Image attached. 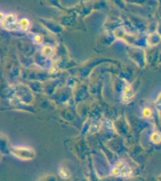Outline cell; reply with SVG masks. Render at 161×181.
Masks as SVG:
<instances>
[{
    "label": "cell",
    "mask_w": 161,
    "mask_h": 181,
    "mask_svg": "<svg viewBox=\"0 0 161 181\" xmlns=\"http://www.w3.org/2000/svg\"><path fill=\"white\" fill-rule=\"evenodd\" d=\"M112 176H117V177H128L131 176L132 171L131 168H129L128 165L125 164V161H123V160H120V161L116 163V165L112 168Z\"/></svg>",
    "instance_id": "cell-3"
},
{
    "label": "cell",
    "mask_w": 161,
    "mask_h": 181,
    "mask_svg": "<svg viewBox=\"0 0 161 181\" xmlns=\"http://www.w3.org/2000/svg\"><path fill=\"white\" fill-rule=\"evenodd\" d=\"M41 53L44 55V56H52L53 48L49 47V45H44V47H43V49H41Z\"/></svg>",
    "instance_id": "cell-9"
},
{
    "label": "cell",
    "mask_w": 161,
    "mask_h": 181,
    "mask_svg": "<svg viewBox=\"0 0 161 181\" xmlns=\"http://www.w3.org/2000/svg\"><path fill=\"white\" fill-rule=\"evenodd\" d=\"M114 36H116L117 39L123 40V41L128 43V44H132V41L136 39V36H134V35H132V33H129V32H124V31L120 30V28L114 31Z\"/></svg>",
    "instance_id": "cell-4"
},
{
    "label": "cell",
    "mask_w": 161,
    "mask_h": 181,
    "mask_svg": "<svg viewBox=\"0 0 161 181\" xmlns=\"http://www.w3.org/2000/svg\"><path fill=\"white\" fill-rule=\"evenodd\" d=\"M156 103H157V104H161V93L159 95V96H157V99H156Z\"/></svg>",
    "instance_id": "cell-13"
},
{
    "label": "cell",
    "mask_w": 161,
    "mask_h": 181,
    "mask_svg": "<svg viewBox=\"0 0 161 181\" xmlns=\"http://www.w3.org/2000/svg\"><path fill=\"white\" fill-rule=\"evenodd\" d=\"M1 18V27L4 30H8V31H16L19 30V20L16 19V15L15 13H8L5 15L4 12H1L0 15Z\"/></svg>",
    "instance_id": "cell-2"
},
{
    "label": "cell",
    "mask_w": 161,
    "mask_h": 181,
    "mask_svg": "<svg viewBox=\"0 0 161 181\" xmlns=\"http://www.w3.org/2000/svg\"><path fill=\"white\" fill-rule=\"evenodd\" d=\"M30 20H28V19H20L19 20V27H20V30H21V31H28V30H30Z\"/></svg>",
    "instance_id": "cell-7"
},
{
    "label": "cell",
    "mask_w": 161,
    "mask_h": 181,
    "mask_svg": "<svg viewBox=\"0 0 161 181\" xmlns=\"http://www.w3.org/2000/svg\"><path fill=\"white\" fill-rule=\"evenodd\" d=\"M11 153L19 160L23 161H30L35 157V151L32 148H25V146H13L11 149Z\"/></svg>",
    "instance_id": "cell-1"
},
{
    "label": "cell",
    "mask_w": 161,
    "mask_h": 181,
    "mask_svg": "<svg viewBox=\"0 0 161 181\" xmlns=\"http://www.w3.org/2000/svg\"><path fill=\"white\" fill-rule=\"evenodd\" d=\"M143 116L146 119H151L152 117V109L151 108H144L143 109Z\"/></svg>",
    "instance_id": "cell-11"
},
{
    "label": "cell",
    "mask_w": 161,
    "mask_h": 181,
    "mask_svg": "<svg viewBox=\"0 0 161 181\" xmlns=\"http://www.w3.org/2000/svg\"><path fill=\"white\" fill-rule=\"evenodd\" d=\"M132 97H133V89H132L131 85L125 83V87L123 88V92H121V101L128 103L132 100Z\"/></svg>",
    "instance_id": "cell-5"
},
{
    "label": "cell",
    "mask_w": 161,
    "mask_h": 181,
    "mask_svg": "<svg viewBox=\"0 0 161 181\" xmlns=\"http://www.w3.org/2000/svg\"><path fill=\"white\" fill-rule=\"evenodd\" d=\"M33 40H35L36 44H41V43H43V37L40 36V35H35V37H33Z\"/></svg>",
    "instance_id": "cell-12"
},
{
    "label": "cell",
    "mask_w": 161,
    "mask_h": 181,
    "mask_svg": "<svg viewBox=\"0 0 161 181\" xmlns=\"http://www.w3.org/2000/svg\"><path fill=\"white\" fill-rule=\"evenodd\" d=\"M59 173H60V176H61L63 179H69V177H71L69 171L65 169V168H63V166H60V168H59Z\"/></svg>",
    "instance_id": "cell-10"
},
{
    "label": "cell",
    "mask_w": 161,
    "mask_h": 181,
    "mask_svg": "<svg viewBox=\"0 0 161 181\" xmlns=\"http://www.w3.org/2000/svg\"><path fill=\"white\" fill-rule=\"evenodd\" d=\"M151 141L154 143V144H159V143H161V133L160 132H153V133L151 134Z\"/></svg>",
    "instance_id": "cell-8"
},
{
    "label": "cell",
    "mask_w": 161,
    "mask_h": 181,
    "mask_svg": "<svg viewBox=\"0 0 161 181\" xmlns=\"http://www.w3.org/2000/svg\"><path fill=\"white\" fill-rule=\"evenodd\" d=\"M160 35H157V33H149L148 37H146V40H148V44L149 45H156L157 43L160 41Z\"/></svg>",
    "instance_id": "cell-6"
}]
</instances>
